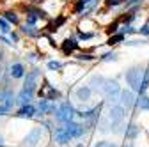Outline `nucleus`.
I'll return each instance as SVG.
<instances>
[{"mask_svg":"<svg viewBox=\"0 0 149 147\" xmlns=\"http://www.w3.org/2000/svg\"><path fill=\"white\" fill-rule=\"evenodd\" d=\"M18 117H22V119H30V117H34L36 115V108L32 106V105H25V106H22L20 110H18V114H16Z\"/></svg>","mask_w":149,"mask_h":147,"instance_id":"nucleus-14","label":"nucleus"},{"mask_svg":"<svg viewBox=\"0 0 149 147\" xmlns=\"http://www.w3.org/2000/svg\"><path fill=\"white\" fill-rule=\"evenodd\" d=\"M144 76H146V69H142V67H132L130 71H126V82H128L130 87H132L133 92H140L142 94Z\"/></svg>","mask_w":149,"mask_h":147,"instance_id":"nucleus-2","label":"nucleus"},{"mask_svg":"<svg viewBox=\"0 0 149 147\" xmlns=\"http://www.w3.org/2000/svg\"><path fill=\"white\" fill-rule=\"evenodd\" d=\"M123 39H124V35H123V34H117V35H114V37H110L107 44H110V46H112V44H117V43L123 41Z\"/></svg>","mask_w":149,"mask_h":147,"instance_id":"nucleus-22","label":"nucleus"},{"mask_svg":"<svg viewBox=\"0 0 149 147\" xmlns=\"http://www.w3.org/2000/svg\"><path fill=\"white\" fill-rule=\"evenodd\" d=\"M14 103H16V99H14L13 90L11 89H6L4 94H2V101H0V115H7L11 112V108H13Z\"/></svg>","mask_w":149,"mask_h":147,"instance_id":"nucleus-4","label":"nucleus"},{"mask_svg":"<svg viewBox=\"0 0 149 147\" xmlns=\"http://www.w3.org/2000/svg\"><path fill=\"white\" fill-rule=\"evenodd\" d=\"M2 94H4V90H0V101H2Z\"/></svg>","mask_w":149,"mask_h":147,"instance_id":"nucleus-31","label":"nucleus"},{"mask_svg":"<svg viewBox=\"0 0 149 147\" xmlns=\"http://www.w3.org/2000/svg\"><path fill=\"white\" fill-rule=\"evenodd\" d=\"M92 83H98L96 89L107 98V99H117V96H121V89L117 85L116 80H105V78H92Z\"/></svg>","mask_w":149,"mask_h":147,"instance_id":"nucleus-1","label":"nucleus"},{"mask_svg":"<svg viewBox=\"0 0 149 147\" xmlns=\"http://www.w3.org/2000/svg\"><path fill=\"white\" fill-rule=\"evenodd\" d=\"M48 67H50V69H61V67H62V64H61V62H57V60H50V62H48Z\"/></svg>","mask_w":149,"mask_h":147,"instance_id":"nucleus-25","label":"nucleus"},{"mask_svg":"<svg viewBox=\"0 0 149 147\" xmlns=\"http://www.w3.org/2000/svg\"><path fill=\"white\" fill-rule=\"evenodd\" d=\"M0 75H2V50H0Z\"/></svg>","mask_w":149,"mask_h":147,"instance_id":"nucleus-30","label":"nucleus"},{"mask_svg":"<svg viewBox=\"0 0 149 147\" xmlns=\"http://www.w3.org/2000/svg\"><path fill=\"white\" fill-rule=\"evenodd\" d=\"M23 32H25V34H29V35H32V37H36V35H39V32L36 30V27H34V25H29V23L23 27Z\"/></svg>","mask_w":149,"mask_h":147,"instance_id":"nucleus-19","label":"nucleus"},{"mask_svg":"<svg viewBox=\"0 0 149 147\" xmlns=\"http://www.w3.org/2000/svg\"><path fill=\"white\" fill-rule=\"evenodd\" d=\"M55 140H57L61 145H66L71 140V135L68 133L66 128H59V130H55Z\"/></svg>","mask_w":149,"mask_h":147,"instance_id":"nucleus-12","label":"nucleus"},{"mask_svg":"<svg viewBox=\"0 0 149 147\" xmlns=\"http://www.w3.org/2000/svg\"><path fill=\"white\" fill-rule=\"evenodd\" d=\"M64 128L68 130V133L71 135V138H80L82 135H84V131H85V128L82 126V124H78V122H68V124H64Z\"/></svg>","mask_w":149,"mask_h":147,"instance_id":"nucleus-8","label":"nucleus"},{"mask_svg":"<svg viewBox=\"0 0 149 147\" xmlns=\"http://www.w3.org/2000/svg\"><path fill=\"white\" fill-rule=\"evenodd\" d=\"M91 2H92V0H80V2L77 4V12H80L82 9H85V7H87Z\"/></svg>","mask_w":149,"mask_h":147,"instance_id":"nucleus-23","label":"nucleus"},{"mask_svg":"<svg viewBox=\"0 0 149 147\" xmlns=\"http://www.w3.org/2000/svg\"><path fill=\"white\" fill-rule=\"evenodd\" d=\"M6 20L16 25V23H18V16H16V12H13V11H7V12H6Z\"/></svg>","mask_w":149,"mask_h":147,"instance_id":"nucleus-21","label":"nucleus"},{"mask_svg":"<svg viewBox=\"0 0 149 147\" xmlns=\"http://www.w3.org/2000/svg\"><path fill=\"white\" fill-rule=\"evenodd\" d=\"M124 147H133V145H124Z\"/></svg>","mask_w":149,"mask_h":147,"instance_id":"nucleus-32","label":"nucleus"},{"mask_svg":"<svg viewBox=\"0 0 149 147\" xmlns=\"http://www.w3.org/2000/svg\"><path fill=\"white\" fill-rule=\"evenodd\" d=\"M137 133H139V128H137V126L132 124V126H128V128H126V137H128V138H135Z\"/></svg>","mask_w":149,"mask_h":147,"instance_id":"nucleus-18","label":"nucleus"},{"mask_svg":"<svg viewBox=\"0 0 149 147\" xmlns=\"http://www.w3.org/2000/svg\"><path fill=\"white\" fill-rule=\"evenodd\" d=\"M9 75H11L13 78H23V76H25V67H23V64H20V62L13 64V66L9 67Z\"/></svg>","mask_w":149,"mask_h":147,"instance_id":"nucleus-13","label":"nucleus"},{"mask_svg":"<svg viewBox=\"0 0 149 147\" xmlns=\"http://www.w3.org/2000/svg\"><path fill=\"white\" fill-rule=\"evenodd\" d=\"M78 35H80V39H84V41H85V39H91V37H92V34H84V32H80Z\"/></svg>","mask_w":149,"mask_h":147,"instance_id":"nucleus-28","label":"nucleus"},{"mask_svg":"<svg viewBox=\"0 0 149 147\" xmlns=\"http://www.w3.org/2000/svg\"><path fill=\"white\" fill-rule=\"evenodd\" d=\"M74 114H77V112H74V108H73L69 103H62V105H59V106H57L55 117H57V121H59V122L68 124V122H71V121H73Z\"/></svg>","mask_w":149,"mask_h":147,"instance_id":"nucleus-3","label":"nucleus"},{"mask_svg":"<svg viewBox=\"0 0 149 147\" xmlns=\"http://www.w3.org/2000/svg\"><path fill=\"white\" fill-rule=\"evenodd\" d=\"M0 30H2V34H7L11 30V25L7 20H4V18H0Z\"/></svg>","mask_w":149,"mask_h":147,"instance_id":"nucleus-20","label":"nucleus"},{"mask_svg":"<svg viewBox=\"0 0 149 147\" xmlns=\"http://www.w3.org/2000/svg\"><path fill=\"white\" fill-rule=\"evenodd\" d=\"M140 34H144V35H149V25H144V27L140 28Z\"/></svg>","mask_w":149,"mask_h":147,"instance_id":"nucleus-29","label":"nucleus"},{"mask_svg":"<svg viewBox=\"0 0 149 147\" xmlns=\"http://www.w3.org/2000/svg\"><path fill=\"white\" fill-rule=\"evenodd\" d=\"M39 76H41V73L37 71V69H34V71H30L29 75L25 76V87L23 89H27V90H36V87H37V82H39Z\"/></svg>","mask_w":149,"mask_h":147,"instance_id":"nucleus-7","label":"nucleus"},{"mask_svg":"<svg viewBox=\"0 0 149 147\" xmlns=\"http://www.w3.org/2000/svg\"><path fill=\"white\" fill-rule=\"evenodd\" d=\"M147 87H149V69H146V76H144V85H142V94L147 90Z\"/></svg>","mask_w":149,"mask_h":147,"instance_id":"nucleus-24","label":"nucleus"},{"mask_svg":"<svg viewBox=\"0 0 149 147\" xmlns=\"http://www.w3.org/2000/svg\"><path fill=\"white\" fill-rule=\"evenodd\" d=\"M96 147H117L116 144H112V142H107V140H103V142H100Z\"/></svg>","mask_w":149,"mask_h":147,"instance_id":"nucleus-26","label":"nucleus"},{"mask_svg":"<svg viewBox=\"0 0 149 147\" xmlns=\"http://www.w3.org/2000/svg\"><path fill=\"white\" fill-rule=\"evenodd\" d=\"M121 105L124 108H130L132 105H135V96H133V90H123L121 92Z\"/></svg>","mask_w":149,"mask_h":147,"instance_id":"nucleus-9","label":"nucleus"},{"mask_svg":"<svg viewBox=\"0 0 149 147\" xmlns=\"http://www.w3.org/2000/svg\"><path fill=\"white\" fill-rule=\"evenodd\" d=\"M74 48H77V43H74V39H66V41H64V44H62V51H64L66 55L73 53V51H74Z\"/></svg>","mask_w":149,"mask_h":147,"instance_id":"nucleus-16","label":"nucleus"},{"mask_svg":"<svg viewBox=\"0 0 149 147\" xmlns=\"http://www.w3.org/2000/svg\"><path fill=\"white\" fill-rule=\"evenodd\" d=\"M124 114H126V108L123 105H114V106L110 108V112H108V122L112 126L121 124L123 119H124Z\"/></svg>","mask_w":149,"mask_h":147,"instance_id":"nucleus-5","label":"nucleus"},{"mask_svg":"<svg viewBox=\"0 0 149 147\" xmlns=\"http://www.w3.org/2000/svg\"><path fill=\"white\" fill-rule=\"evenodd\" d=\"M107 4L108 6H119V4H123V0H107Z\"/></svg>","mask_w":149,"mask_h":147,"instance_id":"nucleus-27","label":"nucleus"},{"mask_svg":"<svg viewBox=\"0 0 149 147\" xmlns=\"http://www.w3.org/2000/svg\"><path fill=\"white\" fill-rule=\"evenodd\" d=\"M41 135H43V130H41V128H36V130H32V131L27 135L23 145H25V147H36L37 144L41 142Z\"/></svg>","mask_w":149,"mask_h":147,"instance_id":"nucleus-6","label":"nucleus"},{"mask_svg":"<svg viewBox=\"0 0 149 147\" xmlns=\"http://www.w3.org/2000/svg\"><path fill=\"white\" fill-rule=\"evenodd\" d=\"M91 94H92V89L91 87H80V89H77V98L80 101H89Z\"/></svg>","mask_w":149,"mask_h":147,"instance_id":"nucleus-15","label":"nucleus"},{"mask_svg":"<svg viewBox=\"0 0 149 147\" xmlns=\"http://www.w3.org/2000/svg\"><path fill=\"white\" fill-rule=\"evenodd\" d=\"M39 112H41L43 115H48V114H52V112H57V108H55L53 103H50V99L43 98V99L39 101Z\"/></svg>","mask_w":149,"mask_h":147,"instance_id":"nucleus-10","label":"nucleus"},{"mask_svg":"<svg viewBox=\"0 0 149 147\" xmlns=\"http://www.w3.org/2000/svg\"><path fill=\"white\" fill-rule=\"evenodd\" d=\"M32 98H34V92H32V90H27V89H23L22 92L18 94L16 101H18V105H22V106H25V105H30Z\"/></svg>","mask_w":149,"mask_h":147,"instance_id":"nucleus-11","label":"nucleus"},{"mask_svg":"<svg viewBox=\"0 0 149 147\" xmlns=\"http://www.w3.org/2000/svg\"><path fill=\"white\" fill-rule=\"evenodd\" d=\"M137 106H139V108H142V110H149V96L142 94V96H140V99L137 101Z\"/></svg>","mask_w":149,"mask_h":147,"instance_id":"nucleus-17","label":"nucleus"}]
</instances>
